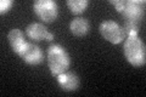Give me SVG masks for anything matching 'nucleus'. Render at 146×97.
I'll return each mask as SVG.
<instances>
[{"label": "nucleus", "instance_id": "5", "mask_svg": "<svg viewBox=\"0 0 146 97\" xmlns=\"http://www.w3.org/2000/svg\"><path fill=\"white\" fill-rule=\"evenodd\" d=\"M99 32L105 40H107L108 43H111L113 45L121 44L125 39L124 30L115 21H105L102 23H100Z\"/></svg>", "mask_w": 146, "mask_h": 97}, {"label": "nucleus", "instance_id": "1", "mask_svg": "<svg viewBox=\"0 0 146 97\" xmlns=\"http://www.w3.org/2000/svg\"><path fill=\"white\" fill-rule=\"evenodd\" d=\"M46 62L51 75L56 78L57 75L66 73L71 67V57L66 49L60 44H52L48 48Z\"/></svg>", "mask_w": 146, "mask_h": 97}, {"label": "nucleus", "instance_id": "11", "mask_svg": "<svg viewBox=\"0 0 146 97\" xmlns=\"http://www.w3.org/2000/svg\"><path fill=\"white\" fill-rule=\"evenodd\" d=\"M66 5L73 15H80L89 6V1L88 0H67Z\"/></svg>", "mask_w": 146, "mask_h": 97}, {"label": "nucleus", "instance_id": "3", "mask_svg": "<svg viewBox=\"0 0 146 97\" xmlns=\"http://www.w3.org/2000/svg\"><path fill=\"white\" fill-rule=\"evenodd\" d=\"M127 22L140 24L145 16V0H110Z\"/></svg>", "mask_w": 146, "mask_h": 97}, {"label": "nucleus", "instance_id": "8", "mask_svg": "<svg viewBox=\"0 0 146 97\" xmlns=\"http://www.w3.org/2000/svg\"><path fill=\"white\" fill-rule=\"evenodd\" d=\"M56 81H57L58 86H60L63 91H67V92L76 91L80 84L78 75H77L76 73L68 72V71L66 73H62V74L57 75Z\"/></svg>", "mask_w": 146, "mask_h": 97}, {"label": "nucleus", "instance_id": "2", "mask_svg": "<svg viewBox=\"0 0 146 97\" xmlns=\"http://www.w3.org/2000/svg\"><path fill=\"white\" fill-rule=\"evenodd\" d=\"M123 55L133 67H144L146 63V49L139 35H128L123 44Z\"/></svg>", "mask_w": 146, "mask_h": 97}, {"label": "nucleus", "instance_id": "12", "mask_svg": "<svg viewBox=\"0 0 146 97\" xmlns=\"http://www.w3.org/2000/svg\"><path fill=\"white\" fill-rule=\"evenodd\" d=\"M13 5H15V3H13L12 0H1V1H0V13L4 15V13L9 12Z\"/></svg>", "mask_w": 146, "mask_h": 97}, {"label": "nucleus", "instance_id": "9", "mask_svg": "<svg viewBox=\"0 0 146 97\" xmlns=\"http://www.w3.org/2000/svg\"><path fill=\"white\" fill-rule=\"evenodd\" d=\"M7 40H9V44H10L12 51L15 53L20 52L21 49L23 48L25 44L27 43L26 39H25V33L18 28H13L9 32Z\"/></svg>", "mask_w": 146, "mask_h": 97}, {"label": "nucleus", "instance_id": "10", "mask_svg": "<svg viewBox=\"0 0 146 97\" xmlns=\"http://www.w3.org/2000/svg\"><path fill=\"white\" fill-rule=\"evenodd\" d=\"M90 29V23L84 17H76L70 23V30L76 36H84Z\"/></svg>", "mask_w": 146, "mask_h": 97}, {"label": "nucleus", "instance_id": "4", "mask_svg": "<svg viewBox=\"0 0 146 97\" xmlns=\"http://www.w3.org/2000/svg\"><path fill=\"white\" fill-rule=\"evenodd\" d=\"M33 11L44 23H52L58 16V6L54 0H36L33 3Z\"/></svg>", "mask_w": 146, "mask_h": 97}, {"label": "nucleus", "instance_id": "7", "mask_svg": "<svg viewBox=\"0 0 146 97\" xmlns=\"http://www.w3.org/2000/svg\"><path fill=\"white\" fill-rule=\"evenodd\" d=\"M26 35L33 41H42V40L51 41L55 38V35L52 33H50L43 23H38V22L31 23V24L27 26Z\"/></svg>", "mask_w": 146, "mask_h": 97}, {"label": "nucleus", "instance_id": "6", "mask_svg": "<svg viewBox=\"0 0 146 97\" xmlns=\"http://www.w3.org/2000/svg\"><path fill=\"white\" fill-rule=\"evenodd\" d=\"M17 55L28 66H39L44 61V53L42 51V49L36 44L29 43V41H27Z\"/></svg>", "mask_w": 146, "mask_h": 97}]
</instances>
